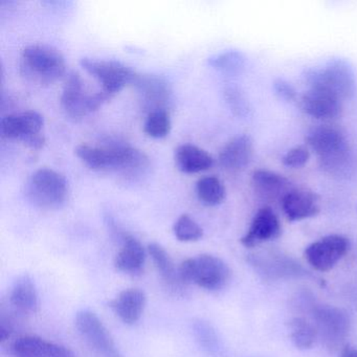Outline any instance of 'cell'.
<instances>
[{
    "instance_id": "obj_1",
    "label": "cell",
    "mask_w": 357,
    "mask_h": 357,
    "mask_svg": "<svg viewBox=\"0 0 357 357\" xmlns=\"http://www.w3.org/2000/svg\"><path fill=\"white\" fill-rule=\"evenodd\" d=\"M75 153L93 170H114L135 175L143 172L149 165V158L143 151L129 145L99 147L82 144L75 149Z\"/></svg>"
},
{
    "instance_id": "obj_2",
    "label": "cell",
    "mask_w": 357,
    "mask_h": 357,
    "mask_svg": "<svg viewBox=\"0 0 357 357\" xmlns=\"http://www.w3.org/2000/svg\"><path fill=\"white\" fill-rule=\"evenodd\" d=\"M306 143L319 156V166L334 176H344L351 168V151L340 129L328 125L309 131Z\"/></svg>"
},
{
    "instance_id": "obj_3",
    "label": "cell",
    "mask_w": 357,
    "mask_h": 357,
    "mask_svg": "<svg viewBox=\"0 0 357 357\" xmlns=\"http://www.w3.org/2000/svg\"><path fill=\"white\" fill-rule=\"evenodd\" d=\"M302 77L309 89H324L340 100L352 97L356 89L354 68L342 58H332L321 68H307Z\"/></svg>"
},
{
    "instance_id": "obj_4",
    "label": "cell",
    "mask_w": 357,
    "mask_h": 357,
    "mask_svg": "<svg viewBox=\"0 0 357 357\" xmlns=\"http://www.w3.org/2000/svg\"><path fill=\"white\" fill-rule=\"evenodd\" d=\"M22 75L37 84H52L64 76L66 59L61 52L47 45H32L22 51Z\"/></svg>"
},
{
    "instance_id": "obj_5",
    "label": "cell",
    "mask_w": 357,
    "mask_h": 357,
    "mask_svg": "<svg viewBox=\"0 0 357 357\" xmlns=\"http://www.w3.org/2000/svg\"><path fill=\"white\" fill-rule=\"evenodd\" d=\"M26 195L37 208L45 210L61 208L68 197V181L54 169H39L28 179Z\"/></svg>"
},
{
    "instance_id": "obj_6",
    "label": "cell",
    "mask_w": 357,
    "mask_h": 357,
    "mask_svg": "<svg viewBox=\"0 0 357 357\" xmlns=\"http://www.w3.org/2000/svg\"><path fill=\"white\" fill-rule=\"evenodd\" d=\"M178 275L183 284L194 283L206 290L225 287L231 278V269L222 259L204 254L181 263Z\"/></svg>"
},
{
    "instance_id": "obj_7",
    "label": "cell",
    "mask_w": 357,
    "mask_h": 357,
    "mask_svg": "<svg viewBox=\"0 0 357 357\" xmlns=\"http://www.w3.org/2000/svg\"><path fill=\"white\" fill-rule=\"evenodd\" d=\"M112 97L104 91L91 95L85 93L84 83L80 75L72 72L66 77L60 102L64 112L70 118L78 120L89 112L99 109Z\"/></svg>"
},
{
    "instance_id": "obj_8",
    "label": "cell",
    "mask_w": 357,
    "mask_h": 357,
    "mask_svg": "<svg viewBox=\"0 0 357 357\" xmlns=\"http://www.w3.org/2000/svg\"><path fill=\"white\" fill-rule=\"evenodd\" d=\"M45 119L35 110L9 114L0 123V132L5 139H20L31 149L39 150L45 146L43 129Z\"/></svg>"
},
{
    "instance_id": "obj_9",
    "label": "cell",
    "mask_w": 357,
    "mask_h": 357,
    "mask_svg": "<svg viewBox=\"0 0 357 357\" xmlns=\"http://www.w3.org/2000/svg\"><path fill=\"white\" fill-rule=\"evenodd\" d=\"M75 325L87 346L100 357H122L114 338L97 314L89 309L79 311Z\"/></svg>"
},
{
    "instance_id": "obj_10",
    "label": "cell",
    "mask_w": 357,
    "mask_h": 357,
    "mask_svg": "<svg viewBox=\"0 0 357 357\" xmlns=\"http://www.w3.org/2000/svg\"><path fill=\"white\" fill-rule=\"evenodd\" d=\"M80 63L89 75L99 81L103 91L112 96L122 91L127 85H132L137 78V73L116 60L83 58Z\"/></svg>"
},
{
    "instance_id": "obj_11",
    "label": "cell",
    "mask_w": 357,
    "mask_h": 357,
    "mask_svg": "<svg viewBox=\"0 0 357 357\" xmlns=\"http://www.w3.org/2000/svg\"><path fill=\"white\" fill-rule=\"evenodd\" d=\"M313 319L317 335L328 349L335 350L342 346L350 331V319L342 309L319 305L313 308Z\"/></svg>"
},
{
    "instance_id": "obj_12",
    "label": "cell",
    "mask_w": 357,
    "mask_h": 357,
    "mask_svg": "<svg viewBox=\"0 0 357 357\" xmlns=\"http://www.w3.org/2000/svg\"><path fill=\"white\" fill-rule=\"evenodd\" d=\"M349 240L344 236L329 235L313 242L305 250L309 264L319 271H328L347 254Z\"/></svg>"
},
{
    "instance_id": "obj_13",
    "label": "cell",
    "mask_w": 357,
    "mask_h": 357,
    "mask_svg": "<svg viewBox=\"0 0 357 357\" xmlns=\"http://www.w3.org/2000/svg\"><path fill=\"white\" fill-rule=\"evenodd\" d=\"M133 86L139 93L148 114L155 110L166 109L171 99L170 84L162 77L155 75H137Z\"/></svg>"
},
{
    "instance_id": "obj_14",
    "label": "cell",
    "mask_w": 357,
    "mask_h": 357,
    "mask_svg": "<svg viewBox=\"0 0 357 357\" xmlns=\"http://www.w3.org/2000/svg\"><path fill=\"white\" fill-rule=\"evenodd\" d=\"M10 353L12 357H76L68 347L33 335L16 338L10 346Z\"/></svg>"
},
{
    "instance_id": "obj_15",
    "label": "cell",
    "mask_w": 357,
    "mask_h": 357,
    "mask_svg": "<svg viewBox=\"0 0 357 357\" xmlns=\"http://www.w3.org/2000/svg\"><path fill=\"white\" fill-rule=\"evenodd\" d=\"M301 108L317 120H333L342 114V100L324 89H309L301 98Z\"/></svg>"
},
{
    "instance_id": "obj_16",
    "label": "cell",
    "mask_w": 357,
    "mask_h": 357,
    "mask_svg": "<svg viewBox=\"0 0 357 357\" xmlns=\"http://www.w3.org/2000/svg\"><path fill=\"white\" fill-rule=\"evenodd\" d=\"M281 233V223L273 208L263 206L255 215L250 229L241 238V243L245 248H255L262 242L275 239Z\"/></svg>"
},
{
    "instance_id": "obj_17",
    "label": "cell",
    "mask_w": 357,
    "mask_h": 357,
    "mask_svg": "<svg viewBox=\"0 0 357 357\" xmlns=\"http://www.w3.org/2000/svg\"><path fill=\"white\" fill-rule=\"evenodd\" d=\"M254 156V142L248 135H237L225 144L219 153V164L227 171L244 170Z\"/></svg>"
},
{
    "instance_id": "obj_18",
    "label": "cell",
    "mask_w": 357,
    "mask_h": 357,
    "mask_svg": "<svg viewBox=\"0 0 357 357\" xmlns=\"http://www.w3.org/2000/svg\"><path fill=\"white\" fill-rule=\"evenodd\" d=\"M317 194L305 189H292L281 200L284 214L289 221H300L317 216L319 213Z\"/></svg>"
},
{
    "instance_id": "obj_19",
    "label": "cell",
    "mask_w": 357,
    "mask_h": 357,
    "mask_svg": "<svg viewBox=\"0 0 357 357\" xmlns=\"http://www.w3.org/2000/svg\"><path fill=\"white\" fill-rule=\"evenodd\" d=\"M250 262L259 273L267 279L300 277L304 273V269L298 263L279 255L254 256L250 258Z\"/></svg>"
},
{
    "instance_id": "obj_20",
    "label": "cell",
    "mask_w": 357,
    "mask_h": 357,
    "mask_svg": "<svg viewBox=\"0 0 357 357\" xmlns=\"http://www.w3.org/2000/svg\"><path fill=\"white\" fill-rule=\"evenodd\" d=\"M146 302L147 298L143 290L139 288H128L121 291L110 302V308L123 323L133 325L141 319Z\"/></svg>"
},
{
    "instance_id": "obj_21",
    "label": "cell",
    "mask_w": 357,
    "mask_h": 357,
    "mask_svg": "<svg viewBox=\"0 0 357 357\" xmlns=\"http://www.w3.org/2000/svg\"><path fill=\"white\" fill-rule=\"evenodd\" d=\"M252 183L257 195L265 200L283 199L291 191V183L284 175L266 169H258L252 175Z\"/></svg>"
},
{
    "instance_id": "obj_22",
    "label": "cell",
    "mask_w": 357,
    "mask_h": 357,
    "mask_svg": "<svg viewBox=\"0 0 357 357\" xmlns=\"http://www.w3.org/2000/svg\"><path fill=\"white\" fill-rule=\"evenodd\" d=\"M9 305L24 315L38 311V291L30 275H20L14 281L10 290Z\"/></svg>"
},
{
    "instance_id": "obj_23",
    "label": "cell",
    "mask_w": 357,
    "mask_h": 357,
    "mask_svg": "<svg viewBox=\"0 0 357 357\" xmlns=\"http://www.w3.org/2000/svg\"><path fill=\"white\" fill-rule=\"evenodd\" d=\"M122 248L116 255L114 266L125 273H137L143 269L146 250L139 240L132 236L122 234Z\"/></svg>"
},
{
    "instance_id": "obj_24",
    "label": "cell",
    "mask_w": 357,
    "mask_h": 357,
    "mask_svg": "<svg viewBox=\"0 0 357 357\" xmlns=\"http://www.w3.org/2000/svg\"><path fill=\"white\" fill-rule=\"evenodd\" d=\"M174 158L178 170L187 174H195L208 170L214 164L210 153L192 144L179 146L175 150Z\"/></svg>"
},
{
    "instance_id": "obj_25",
    "label": "cell",
    "mask_w": 357,
    "mask_h": 357,
    "mask_svg": "<svg viewBox=\"0 0 357 357\" xmlns=\"http://www.w3.org/2000/svg\"><path fill=\"white\" fill-rule=\"evenodd\" d=\"M148 252L165 283L173 289H178L183 283L179 278L178 271L175 268L174 262L166 250L158 243H150Z\"/></svg>"
},
{
    "instance_id": "obj_26",
    "label": "cell",
    "mask_w": 357,
    "mask_h": 357,
    "mask_svg": "<svg viewBox=\"0 0 357 357\" xmlns=\"http://www.w3.org/2000/svg\"><path fill=\"white\" fill-rule=\"evenodd\" d=\"M193 333L196 342L202 350L212 357H222L223 347L214 328L204 321H196L193 324Z\"/></svg>"
},
{
    "instance_id": "obj_27",
    "label": "cell",
    "mask_w": 357,
    "mask_h": 357,
    "mask_svg": "<svg viewBox=\"0 0 357 357\" xmlns=\"http://www.w3.org/2000/svg\"><path fill=\"white\" fill-rule=\"evenodd\" d=\"M198 199L208 206L220 204L225 200V188L222 181L216 176L202 177L196 183Z\"/></svg>"
},
{
    "instance_id": "obj_28",
    "label": "cell",
    "mask_w": 357,
    "mask_h": 357,
    "mask_svg": "<svg viewBox=\"0 0 357 357\" xmlns=\"http://www.w3.org/2000/svg\"><path fill=\"white\" fill-rule=\"evenodd\" d=\"M290 338L294 346L300 350H308L317 340V331L315 326L306 319L296 317L289 323Z\"/></svg>"
},
{
    "instance_id": "obj_29",
    "label": "cell",
    "mask_w": 357,
    "mask_h": 357,
    "mask_svg": "<svg viewBox=\"0 0 357 357\" xmlns=\"http://www.w3.org/2000/svg\"><path fill=\"white\" fill-rule=\"evenodd\" d=\"M208 64L223 74H239L245 68L246 58L241 52L227 51L208 59Z\"/></svg>"
},
{
    "instance_id": "obj_30",
    "label": "cell",
    "mask_w": 357,
    "mask_h": 357,
    "mask_svg": "<svg viewBox=\"0 0 357 357\" xmlns=\"http://www.w3.org/2000/svg\"><path fill=\"white\" fill-rule=\"evenodd\" d=\"M171 116L167 109L155 110L148 114L144 125V131L148 137L153 139H162L170 133Z\"/></svg>"
},
{
    "instance_id": "obj_31",
    "label": "cell",
    "mask_w": 357,
    "mask_h": 357,
    "mask_svg": "<svg viewBox=\"0 0 357 357\" xmlns=\"http://www.w3.org/2000/svg\"><path fill=\"white\" fill-rule=\"evenodd\" d=\"M175 237L183 242H194L202 239L204 236L202 227L189 215L178 217L173 227Z\"/></svg>"
},
{
    "instance_id": "obj_32",
    "label": "cell",
    "mask_w": 357,
    "mask_h": 357,
    "mask_svg": "<svg viewBox=\"0 0 357 357\" xmlns=\"http://www.w3.org/2000/svg\"><path fill=\"white\" fill-rule=\"evenodd\" d=\"M225 102L229 109L238 118L248 119L252 116V106L241 89L237 86H229L225 89Z\"/></svg>"
},
{
    "instance_id": "obj_33",
    "label": "cell",
    "mask_w": 357,
    "mask_h": 357,
    "mask_svg": "<svg viewBox=\"0 0 357 357\" xmlns=\"http://www.w3.org/2000/svg\"><path fill=\"white\" fill-rule=\"evenodd\" d=\"M22 313L12 308L11 306L8 308H1L0 312V340L6 342L9 340L16 330L20 327V319H22Z\"/></svg>"
},
{
    "instance_id": "obj_34",
    "label": "cell",
    "mask_w": 357,
    "mask_h": 357,
    "mask_svg": "<svg viewBox=\"0 0 357 357\" xmlns=\"http://www.w3.org/2000/svg\"><path fill=\"white\" fill-rule=\"evenodd\" d=\"M309 158H310V152L308 148L305 146H296L284 154L282 162L284 166L296 169L305 166L308 162Z\"/></svg>"
},
{
    "instance_id": "obj_35",
    "label": "cell",
    "mask_w": 357,
    "mask_h": 357,
    "mask_svg": "<svg viewBox=\"0 0 357 357\" xmlns=\"http://www.w3.org/2000/svg\"><path fill=\"white\" fill-rule=\"evenodd\" d=\"M273 91L280 99L285 100L287 102L294 101L296 97V89L291 83L283 78H277L273 81Z\"/></svg>"
},
{
    "instance_id": "obj_36",
    "label": "cell",
    "mask_w": 357,
    "mask_h": 357,
    "mask_svg": "<svg viewBox=\"0 0 357 357\" xmlns=\"http://www.w3.org/2000/svg\"><path fill=\"white\" fill-rule=\"evenodd\" d=\"M340 357H357V349L346 347L340 352Z\"/></svg>"
}]
</instances>
